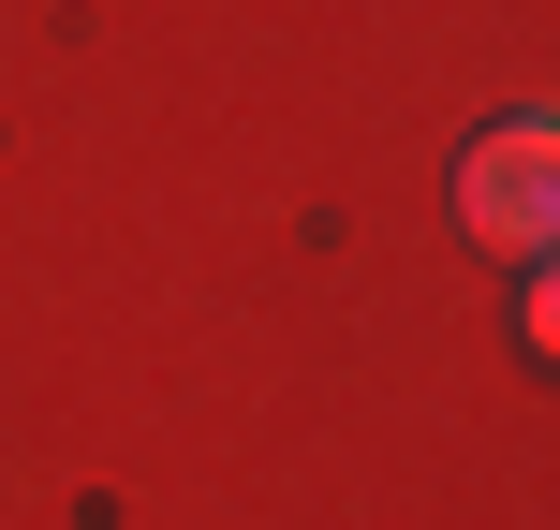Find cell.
<instances>
[{
  "label": "cell",
  "mask_w": 560,
  "mask_h": 530,
  "mask_svg": "<svg viewBox=\"0 0 560 530\" xmlns=\"http://www.w3.org/2000/svg\"><path fill=\"white\" fill-rule=\"evenodd\" d=\"M457 222H472L487 251L546 266V236H560V133L546 118H516V133H487L472 163H457Z\"/></svg>",
  "instance_id": "cell-1"
}]
</instances>
